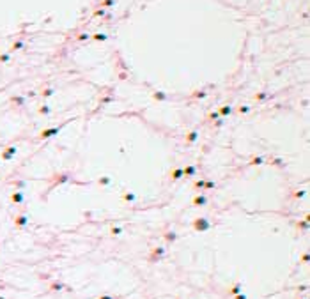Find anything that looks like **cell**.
<instances>
[{"label": "cell", "mask_w": 310, "mask_h": 299, "mask_svg": "<svg viewBox=\"0 0 310 299\" xmlns=\"http://www.w3.org/2000/svg\"><path fill=\"white\" fill-rule=\"evenodd\" d=\"M99 184H105V186H106V184H110V179H108V177H101V179H99Z\"/></svg>", "instance_id": "1f68e13d"}, {"label": "cell", "mask_w": 310, "mask_h": 299, "mask_svg": "<svg viewBox=\"0 0 310 299\" xmlns=\"http://www.w3.org/2000/svg\"><path fill=\"white\" fill-rule=\"evenodd\" d=\"M241 288H243L241 282H236V283L229 288V294H230V296H236V294H239V292H241Z\"/></svg>", "instance_id": "30bf717a"}, {"label": "cell", "mask_w": 310, "mask_h": 299, "mask_svg": "<svg viewBox=\"0 0 310 299\" xmlns=\"http://www.w3.org/2000/svg\"><path fill=\"white\" fill-rule=\"evenodd\" d=\"M237 112H239L241 115H243V113H248V112H250V106H239V108H237Z\"/></svg>", "instance_id": "f1b7e54d"}, {"label": "cell", "mask_w": 310, "mask_h": 299, "mask_svg": "<svg viewBox=\"0 0 310 299\" xmlns=\"http://www.w3.org/2000/svg\"><path fill=\"white\" fill-rule=\"evenodd\" d=\"M13 103H16V105H23V97L16 96V97H13Z\"/></svg>", "instance_id": "4dcf8cb0"}, {"label": "cell", "mask_w": 310, "mask_h": 299, "mask_svg": "<svg viewBox=\"0 0 310 299\" xmlns=\"http://www.w3.org/2000/svg\"><path fill=\"white\" fill-rule=\"evenodd\" d=\"M195 170H197V168H195L193 165H188L186 168H183V175H184V177H191V175H195Z\"/></svg>", "instance_id": "8fae6325"}, {"label": "cell", "mask_w": 310, "mask_h": 299, "mask_svg": "<svg viewBox=\"0 0 310 299\" xmlns=\"http://www.w3.org/2000/svg\"><path fill=\"white\" fill-rule=\"evenodd\" d=\"M193 228L197 232H206L211 228V223L208 221V218H195L193 220Z\"/></svg>", "instance_id": "6da1fadb"}, {"label": "cell", "mask_w": 310, "mask_h": 299, "mask_svg": "<svg viewBox=\"0 0 310 299\" xmlns=\"http://www.w3.org/2000/svg\"><path fill=\"white\" fill-rule=\"evenodd\" d=\"M90 39H94V41H106L108 39V36L106 34H94V36H90Z\"/></svg>", "instance_id": "ac0fdd59"}, {"label": "cell", "mask_w": 310, "mask_h": 299, "mask_svg": "<svg viewBox=\"0 0 310 299\" xmlns=\"http://www.w3.org/2000/svg\"><path fill=\"white\" fill-rule=\"evenodd\" d=\"M165 255V248H161V246H156V248H152L151 250V255H149V262L151 264H154V262H158L161 257Z\"/></svg>", "instance_id": "7a4b0ae2"}, {"label": "cell", "mask_w": 310, "mask_h": 299, "mask_svg": "<svg viewBox=\"0 0 310 299\" xmlns=\"http://www.w3.org/2000/svg\"><path fill=\"white\" fill-rule=\"evenodd\" d=\"M62 288H64V283L55 280V282H51V285H50V292H60Z\"/></svg>", "instance_id": "ba28073f"}, {"label": "cell", "mask_w": 310, "mask_h": 299, "mask_svg": "<svg viewBox=\"0 0 310 299\" xmlns=\"http://www.w3.org/2000/svg\"><path fill=\"white\" fill-rule=\"evenodd\" d=\"M170 177H172V181H179V179L183 177V168H175V170L170 173Z\"/></svg>", "instance_id": "4fadbf2b"}, {"label": "cell", "mask_w": 310, "mask_h": 299, "mask_svg": "<svg viewBox=\"0 0 310 299\" xmlns=\"http://www.w3.org/2000/svg\"><path fill=\"white\" fill-rule=\"evenodd\" d=\"M28 223V218L25 214H20V216H16L14 218V225H16V228H23V226Z\"/></svg>", "instance_id": "3957f363"}, {"label": "cell", "mask_w": 310, "mask_h": 299, "mask_svg": "<svg viewBox=\"0 0 310 299\" xmlns=\"http://www.w3.org/2000/svg\"><path fill=\"white\" fill-rule=\"evenodd\" d=\"M206 96H208V92H206V90H193L191 92V97H195V99H204Z\"/></svg>", "instance_id": "7c38bea8"}, {"label": "cell", "mask_w": 310, "mask_h": 299, "mask_svg": "<svg viewBox=\"0 0 310 299\" xmlns=\"http://www.w3.org/2000/svg\"><path fill=\"white\" fill-rule=\"evenodd\" d=\"M197 136H199V133H197V131H191V133H188V136H186V142L193 143L195 140H197Z\"/></svg>", "instance_id": "2e32d148"}, {"label": "cell", "mask_w": 310, "mask_h": 299, "mask_svg": "<svg viewBox=\"0 0 310 299\" xmlns=\"http://www.w3.org/2000/svg\"><path fill=\"white\" fill-rule=\"evenodd\" d=\"M122 198H124V200H128V202H135V198H137V197H135L133 193H126V195H122Z\"/></svg>", "instance_id": "cb8c5ba5"}, {"label": "cell", "mask_w": 310, "mask_h": 299, "mask_svg": "<svg viewBox=\"0 0 310 299\" xmlns=\"http://www.w3.org/2000/svg\"><path fill=\"white\" fill-rule=\"evenodd\" d=\"M115 4H117V0H103L101 7H103V9H108V7H113Z\"/></svg>", "instance_id": "9a60e30c"}, {"label": "cell", "mask_w": 310, "mask_h": 299, "mask_svg": "<svg viewBox=\"0 0 310 299\" xmlns=\"http://www.w3.org/2000/svg\"><path fill=\"white\" fill-rule=\"evenodd\" d=\"M152 97H154V99H158V101H165V99H168V96L165 94V92H154Z\"/></svg>", "instance_id": "e0dca14e"}, {"label": "cell", "mask_w": 310, "mask_h": 299, "mask_svg": "<svg viewBox=\"0 0 310 299\" xmlns=\"http://www.w3.org/2000/svg\"><path fill=\"white\" fill-rule=\"evenodd\" d=\"M268 97H270L268 92H259V94H255V101H264V99H268Z\"/></svg>", "instance_id": "ffe728a7"}, {"label": "cell", "mask_w": 310, "mask_h": 299, "mask_svg": "<svg viewBox=\"0 0 310 299\" xmlns=\"http://www.w3.org/2000/svg\"><path fill=\"white\" fill-rule=\"evenodd\" d=\"M94 16H98V18H103V16H106V9H98V11L94 13Z\"/></svg>", "instance_id": "d4e9b609"}, {"label": "cell", "mask_w": 310, "mask_h": 299, "mask_svg": "<svg viewBox=\"0 0 310 299\" xmlns=\"http://www.w3.org/2000/svg\"><path fill=\"white\" fill-rule=\"evenodd\" d=\"M50 106H46V105H43V106H39V113L41 115H50Z\"/></svg>", "instance_id": "44dd1931"}, {"label": "cell", "mask_w": 310, "mask_h": 299, "mask_svg": "<svg viewBox=\"0 0 310 299\" xmlns=\"http://www.w3.org/2000/svg\"><path fill=\"white\" fill-rule=\"evenodd\" d=\"M191 204L195 205V207H202V205L208 204V198H206L204 195H197V197H195V198L191 200Z\"/></svg>", "instance_id": "277c9868"}, {"label": "cell", "mask_w": 310, "mask_h": 299, "mask_svg": "<svg viewBox=\"0 0 310 299\" xmlns=\"http://www.w3.org/2000/svg\"><path fill=\"white\" fill-rule=\"evenodd\" d=\"M234 299H246V296L239 292V294H236V296H234Z\"/></svg>", "instance_id": "836d02e7"}, {"label": "cell", "mask_w": 310, "mask_h": 299, "mask_svg": "<svg viewBox=\"0 0 310 299\" xmlns=\"http://www.w3.org/2000/svg\"><path fill=\"white\" fill-rule=\"evenodd\" d=\"M110 234H112V235H121V234H122V228H121V226H112Z\"/></svg>", "instance_id": "7402d4cb"}, {"label": "cell", "mask_w": 310, "mask_h": 299, "mask_svg": "<svg viewBox=\"0 0 310 299\" xmlns=\"http://www.w3.org/2000/svg\"><path fill=\"white\" fill-rule=\"evenodd\" d=\"M14 154H16V147H7V149H5V152H2V159H5V161H7V159H11V158L14 156Z\"/></svg>", "instance_id": "9c48e42d"}, {"label": "cell", "mask_w": 310, "mask_h": 299, "mask_svg": "<svg viewBox=\"0 0 310 299\" xmlns=\"http://www.w3.org/2000/svg\"><path fill=\"white\" fill-rule=\"evenodd\" d=\"M204 184H206V181H204V179H200V181H195L193 188L197 189V191H200V189H204Z\"/></svg>", "instance_id": "d6986e66"}, {"label": "cell", "mask_w": 310, "mask_h": 299, "mask_svg": "<svg viewBox=\"0 0 310 299\" xmlns=\"http://www.w3.org/2000/svg\"><path fill=\"white\" fill-rule=\"evenodd\" d=\"M9 58H11V57H9V53H4V55H0V62L5 64V62H9Z\"/></svg>", "instance_id": "f546056e"}, {"label": "cell", "mask_w": 310, "mask_h": 299, "mask_svg": "<svg viewBox=\"0 0 310 299\" xmlns=\"http://www.w3.org/2000/svg\"><path fill=\"white\" fill-rule=\"evenodd\" d=\"M218 115H220V113H218V112H211V113H209V119H216V117H218Z\"/></svg>", "instance_id": "d6a6232c"}, {"label": "cell", "mask_w": 310, "mask_h": 299, "mask_svg": "<svg viewBox=\"0 0 310 299\" xmlns=\"http://www.w3.org/2000/svg\"><path fill=\"white\" fill-rule=\"evenodd\" d=\"M23 200H25V197H23L22 191H14V193L11 195V202H13V204H23Z\"/></svg>", "instance_id": "5b68a950"}, {"label": "cell", "mask_w": 310, "mask_h": 299, "mask_svg": "<svg viewBox=\"0 0 310 299\" xmlns=\"http://www.w3.org/2000/svg\"><path fill=\"white\" fill-rule=\"evenodd\" d=\"M87 39H90V36H89V34H85V32L76 36V41H87Z\"/></svg>", "instance_id": "4316f807"}, {"label": "cell", "mask_w": 310, "mask_h": 299, "mask_svg": "<svg viewBox=\"0 0 310 299\" xmlns=\"http://www.w3.org/2000/svg\"><path fill=\"white\" fill-rule=\"evenodd\" d=\"M23 48V43L22 41H16V43L13 44V48H11V51H16V50H22Z\"/></svg>", "instance_id": "484cf974"}, {"label": "cell", "mask_w": 310, "mask_h": 299, "mask_svg": "<svg viewBox=\"0 0 310 299\" xmlns=\"http://www.w3.org/2000/svg\"><path fill=\"white\" fill-rule=\"evenodd\" d=\"M98 299H113V296H110V294H105V296H101V297H98Z\"/></svg>", "instance_id": "e575fe53"}, {"label": "cell", "mask_w": 310, "mask_h": 299, "mask_svg": "<svg viewBox=\"0 0 310 299\" xmlns=\"http://www.w3.org/2000/svg\"><path fill=\"white\" fill-rule=\"evenodd\" d=\"M59 131H60V128H51V129H46V131H43V133L39 135V138H50V136L57 135Z\"/></svg>", "instance_id": "8992f818"}, {"label": "cell", "mask_w": 310, "mask_h": 299, "mask_svg": "<svg viewBox=\"0 0 310 299\" xmlns=\"http://www.w3.org/2000/svg\"><path fill=\"white\" fill-rule=\"evenodd\" d=\"M204 188H208V189H214V188H216V184H214L213 181H206V184H204Z\"/></svg>", "instance_id": "83f0119b"}, {"label": "cell", "mask_w": 310, "mask_h": 299, "mask_svg": "<svg viewBox=\"0 0 310 299\" xmlns=\"http://www.w3.org/2000/svg\"><path fill=\"white\" fill-rule=\"evenodd\" d=\"M163 239L167 241L168 244H172V243H175V241H177V234H175V232H170V230H168V232H165V234H163Z\"/></svg>", "instance_id": "52a82bcc"}, {"label": "cell", "mask_w": 310, "mask_h": 299, "mask_svg": "<svg viewBox=\"0 0 310 299\" xmlns=\"http://www.w3.org/2000/svg\"><path fill=\"white\" fill-rule=\"evenodd\" d=\"M218 113H220V115H230V113H232V106L225 105V106H222V108L218 110Z\"/></svg>", "instance_id": "5bb4252c"}, {"label": "cell", "mask_w": 310, "mask_h": 299, "mask_svg": "<svg viewBox=\"0 0 310 299\" xmlns=\"http://www.w3.org/2000/svg\"><path fill=\"white\" fill-rule=\"evenodd\" d=\"M41 96L43 97H51L53 96V89H44L43 92H41Z\"/></svg>", "instance_id": "603a6c76"}]
</instances>
